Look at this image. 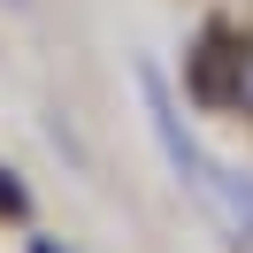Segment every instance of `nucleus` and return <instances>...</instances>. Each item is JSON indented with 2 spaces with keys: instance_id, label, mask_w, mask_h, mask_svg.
<instances>
[{
  "instance_id": "nucleus-1",
  "label": "nucleus",
  "mask_w": 253,
  "mask_h": 253,
  "mask_svg": "<svg viewBox=\"0 0 253 253\" xmlns=\"http://www.w3.org/2000/svg\"><path fill=\"white\" fill-rule=\"evenodd\" d=\"M138 92H146V115H154L161 146H169V169L184 176L192 192H200V207H207V215H215L222 230L238 238V246H253V184H246V176H230V169H207V161H200V146H192L184 115H176L169 84H161L154 69H138Z\"/></svg>"
},
{
  "instance_id": "nucleus-2",
  "label": "nucleus",
  "mask_w": 253,
  "mask_h": 253,
  "mask_svg": "<svg viewBox=\"0 0 253 253\" xmlns=\"http://www.w3.org/2000/svg\"><path fill=\"white\" fill-rule=\"evenodd\" d=\"M238 100L253 108V54H246V77H238Z\"/></svg>"
}]
</instances>
